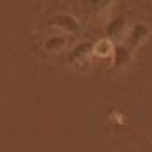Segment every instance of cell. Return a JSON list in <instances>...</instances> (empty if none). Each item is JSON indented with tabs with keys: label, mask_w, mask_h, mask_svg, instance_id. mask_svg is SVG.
Returning <instances> with one entry per match:
<instances>
[{
	"label": "cell",
	"mask_w": 152,
	"mask_h": 152,
	"mask_svg": "<svg viewBox=\"0 0 152 152\" xmlns=\"http://www.w3.org/2000/svg\"><path fill=\"white\" fill-rule=\"evenodd\" d=\"M145 33H147V26H145V24H137V26L132 29V37H130L132 42H130V43H132V45L138 43V42L145 37Z\"/></svg>",
	"instance_id": "1"
},
{
	"label": "cell",
	"mask_w": 152,
	"mask_h": 152,
	"mask_svg": "<svg viewBox=\"0 0 152 152\" xmlns=\"http://www.w3.org/2000/svg\"><path fill=\"white\" fill-rule=\"evenodd\" d=\"M113 52V43L109 40H102L100 43L95 45V54L97 56H109Z\"/></svg>",
	"instance_id": "2"
}]
</instances>
